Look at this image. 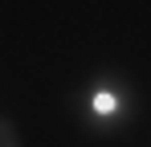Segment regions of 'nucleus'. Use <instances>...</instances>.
Wrapping results in <instances>:
<instances>
[{"mask_svg":"<svg viewBox=\"0 0 151 147\" xmlns=\"http://www.w3.org/2000/svg\"><path fill=\"white\" fill-rule=\"evenodd\" d=\"M131 115H135V98H131V90H127L123 78H114V74H98V78L82 90V119H86L90 131L110 135V131L127 127Z\"/></svg>","mask_w":151,"mask_h":147,"instance_id":"1","label":"nucleus"},{"mask_svg":"<svg viewBox=\"0 0 151 147\" xmlns=\"http://www.w3.org/2000/svg\"><path fill=\"white\" fill-rule=\"evenodd\" d=\"M0 147H21L17 131H12V122H4V119H0Z\"/></svg>","mask_w":151,"mask_h":147,"instance_id":"2","label":"nucleus"}]
</instances>
